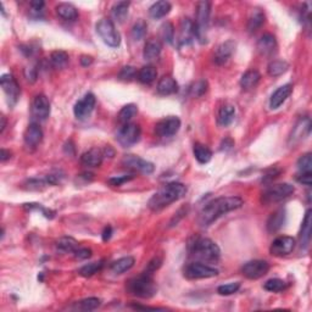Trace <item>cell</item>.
Returning <instances> with one entry per match:
<instances>
[{
	"mask_svg": "<svg viewBox=\"0 0 312 312\" xmlns=\"http://www.w3.org/2000/svg\"><path fill=\"white\" fill-rule=\"evenodd\" d=\"M244 201L239 196H221L205 205L199 213L198 224L202 228H206L216 220L226 213L240 209Z\"/></svg>",
	"mask_w": 312,
	"mask_h": 312,
	"instance_id": "6da1fadb",
	"label": "cell"
},
{
	"mask_svg": "<svg viewBox=\"0 0 312 312\" xmlns=\"http://www.w3.org/2000/svg\"><path fill=\"white\" fill-rule=\"evenodd\" d=\"M187 194V187L183 183L171 182L161 187L154 195L150 198L148 206L152 211H160L172 202L179 200Z\"/></svg>",
	"mask_w": 312,
	"mask_h": 312,
	"instance_id": "7a4b0ae2",
	"label": "cell"
},
{
	"mask_svg": "<svg viewBox=\"0 0 312 312\" xmlns=\"http://www.w3.org/2000/svg\"><path fill=\"white\" fill-rule=\"evenodd\" d=\"M190 256L198 262H217L221 250L218 245L209 238H198L190 245Z\"/></svg>",
	"mask_w": 312,
	"mask_h": 312,
	"instance_id": "3957f363",
	"label": "cell"
},
{
	"mask_svg": "<svg viewBox=\"0 0 312 312\" xmlns=\"http://www.w3.org/2000/svg\"><path fill=\"white\" fill-rule=\"evenodd\" d=\"M127 290L134 297L142 298V299H149L153 298L157 292L153 275L143 272V275L130 279L127 283Z\"/></svg>",
	"mask_w": 312,
	"mask_h": 312,
	"instance_id": "277c9868",
	"label": "cell"
},
{
	"mask_svg": "<svg viewBox=\"0 0 312 312\" xmlns=\"http://www.w3.org/2000/svg\"><path fill=\"white\" fill-rule=\"evenodd\" d=\"M210 12H211V4L209 1H200L196 5V20L195 26V37L204 43L206 40V32L209 28Z\"/></svg>",
	"mask_w": 312,
	"mask_h": 312,
	"instance_id": "5b68a950",
	"label": "cell"
},
{
	"mask_svg": "<svg viewBox=\"0 0 312 312\" xmlns=\"http://www.w3.org/2000/svg\"><path fill=\"white\" fill-rule=\"evenodd\" d=\"M95 28H97V33L100 35L105 44L112 46V48H117L121 44V37L115 27V23L110 18H101Z\"/></svg>",
	"mask_w": 312,
	"mask_h": 312,
	"instance_id": "8992f818",
	"label": "cell"
},
{
	"mask_svg": "<svg viewBox=\"0 0 312 312\" xmlns=\"http://www.w3.org/2000/svg\"><path fill=\"white\" fill-rule=\"evenodd\" d=\"M295 191L294 185L289 184V183H279V184H275L268 187L266 190L262 194V202L264 204H275V202H279L284 199L289 198L293 195Z\"/></svg>",
	"mask_w": 312,
	"mask_h": 312,
	"instance_id": "52a82bcc",
	"label": "cell"
},
{
	"mask_svg": "<svg viewBox=\"0 0 312 312\" xmlns=\"http://www.w3.org/2000/svg\"><path fill=\"white\" fill-rule=\"evenodd\" d=\"M142 134V130L139 127V125L136 123H125L121 128L119 130V132L116 134V139L123 148L132 147L139 141Z\"/></svg>",
	"mask_w": 312,
	"mask_h": 312,
	"instance_id": "ba28073f",
	"label": "cell"
},
{
	"mask_svg": "<svg viewBox=\"0 0 312 312\" xmlns=\"http://www.w3.org/2000/svg\"><path fill=\"white\" fill-rule=\"evenodd\" d=\"M218 276V270L202 262H193L184 268V277L188 279H206Z\"/></svg>",
	"mask_w": 312,
	"mask_h": 312,
	"instance_id": "9c48e42d",
	"label": "cell"
},
{
	"mask_svg": "<svg viewBox=\"0 0 312 312\" xmlns=\"http://www.w3.org/2000/svg\"><path fill=\"white\" fill-rule=\"evenodd\" d=\"M180 120L176 116H169L156 123L155 133L160 138H171L179 131Z\"/></svg>",
	"mask_w": 312,
	"mask_h": 312,
	"instance_id": "30bf717a",
	"label": "cell"
},
{
	"mask_svg": "<svg viewBox=\"0 0 312 312\" xmlns=\"http://www.w3.org/2000/svg\"><path fill=\"white\" fill-rule=\"evenodd\" d=\"M295 245H297V240L294 238L289 237V235H282V237H278L277 239L273 240L270 248V253L273 256H287L293 253Z\"/></svg>",
	"mask_w": 312,
	"mask_h": 312,
	"instance_id": "8fae6325",
	"label": "cell"
},
{
	"mask_svg": "<svg viewBox=\"0 0 312 312\" xmlns=\"http://www.w3.org/2000/svg\"><path fill=\"white\" fill-rule=\"evenodd\" d=\"M0 84H1V88L4 90V93L6 94L7 101L11 106L15 105L17 103L18 98H20L21 90L20 86H18L17 81L13 78L12 75L10 73H5L0 78Z\"/></svg>",
	"mask_w": 312,
	"mask_h": 312,
	"instance_id": "7c38bea8",
	"label": "cell"
},
{
	"mask_svg": "<svg viewBox=\"0 0 312 312\" xmlns=\"http://www.w3.org/2000/svg\"><path fill=\"white\" fill-rule=\"evenodd\" d=\"M122 165L125 167L133 169V171H138L141 173L150 174L154 172L155 166L154 163L150 161L144 160V158L139 157L137 155H126L122 160Z\"/></svg>",
	"mask_w": 312,
	"mask_h": 312,
	"instance_id": "4fadbf2b",
	"label": "cell"
},
{
	"mask_svg": "<svg viewBox=\"0 0 312 312\" xmlns=\"http://www.w3.org/2000/svg\"><path fill=\"white\" fill-rule=\"evenodd\" d=\"M268 271H270V265L264 260L249 261L242 268V273L249 279H259L264 277L265 275H267Z\"/></svg>",
	"mask_w": 312,
	"mask_h": 312,
	"instance_id": "5bb4252c",
	"label": "cell"
},
{
	"mask_svg": "<svg viewBox=\"0 0 312 312\" xmlns=\"http://www.w3.org/2000/svg\"><path fill=\"white\" fill-rule=\"evenodd\" d=\"M95 97L93 93H87L81 100L76 103L75 108H73V112H75L76 119L78 120H87L92 115L93 110L95 108Z\"/></svg>",
	"mask_w": 312,
	"mask_h": 312,
	"instance_id": "9a60e30c",
	"label": "cell"
},
{
	"mask_svg": "<svg viewBox=\"0 0 312 312\" xmlns=\"http://www.w3.org/2000/svg\"><path fill=\"white\" fill-rule=\"evenodd\" d=\"M32 115L34 119L44 121L50 115V101L45 95L39 94L33 99L32 103Z\"/></svg>",
	"mask_w": 312,
	"mask_h": 312,
	"instance_id": "2e32d148",
	"label": "cell"
},
{
	"mask_svg": "<svg viewBox=\"0 0 312 312\" xmlns=\"http://www.w3.org/2000/svg\"><path fill=\"white\" fill-rule=\"evenodd\" d=\"M235 49V43L233 40H227V42L222 43L217 46L215 51V55H213V61L217 65H223L226 64L229 60V57L232 56V54L234 53Z\"/></svg>",
	"mask_w": 312,
	"mask_h": 312,
	"instance_id": "e0dca14e",
	"label": "cell"
},
{
	"mask_svg": "<svg viewBox=\"0 0 312 312\" xmlns=\"http://www.w3.org/2000/svg\"><path fill=\"white\" fill-rule=\"evenodd\" d=\"M293 93V86L290 83L284 84V86L279 87V88L271 95L270 99V108L272 110H276L279 106L283 105L286 103V100L290 97V94Z\"/></svg>",
	"mask_w": 312,
	"mask_h": 312,
	"instance_id": "ac0fdd59",
	"label": "cell"
},
{
	"mask_svg": "<svg viewBox=\"0 0 312 312\" xmlns=\"http://www.w3.org/2000/svg\"><path fill=\"white\" fill-rule=\"evenodd\" d=\"M104 152L98 148H92L81 156V162L88 167H99L104 160Z\"/></svg>",
	"mask_w": 312,
	"mask_h": 312,
	"instance_id": "d6986e66",
	"label": "cell"
},
{
	"mask_svg": "<svg viewBox=\"0 0 312 312\" xmlns=\"http://www.w3.org/2000/svg\"><path fill=\"white\" fill-rule=\"evenodd\" d=\"M43 139V131L37 123H31L24 132V143L27 147L35 148Z\"/></svg>",
	"mask_w": 312,
	"mask_h": 312,
	"instance_id": "ffe728a7",
	"label": "cell"
},
{
	"mask_svg": "<svg viewBox=\"0 0 312 312\" xmlns=\"http://www.w3.org/2000/svg\"><path fill=\"white\" fill-rule=\"evenodd\" d=\"M195 38V26L189 18H184L180 24V34H179V44L188 45L193 42Z\"/></svg>",
	"mask_w": 312,
	"mask_h": 312,
	"instance_id": "44dd1931",
	"label": "cell"
},
{
	"mask_svg": "<svg viewBox=\"0 0 312 312\" xmlns=\"http://www.w3.org/2000/svg\"><path fill=\"white\" fill-rule=\"evenodd\" d=\"M256 46L261 55H270L277 48V40H276V37L273 34L266 33L260 38Z\"/></svg>",
	"mask_w": 312,
	"mask_h": 312,
	"instance_id": "7402d4cb",
	"label": "cell"
},
{
	"mask_svg": "<svg viewBox=\"0 0 312 312\" xmlns=\"http://www.w3.org/2000/svg\"><path fill=\"white\" fill-rule=\"evenodd\" d=\"M235 117V108L232 104H224L221 106L220 111L217 115V123L221 127H227L234 121Z\"/></svg>",
	"mask_w": 312,
	"mask_h": 312,
	"instance_id": "603a6c76",
	"label": "cell"
},
{
	"mask_svg": "<svg viewBox=\"0 0 312 312\" xmlns=\"http://www.w3.org/2000/svg\"><path fill=\"white\" fill-rule=\"evenodd\" d=\"M158 94L161 95H171L177 93L178 90V83L176 82V79L172 78L171 76H165L158 81L157 87H156Z\"/></svg>",
	"mask_w": 312,
	"mask_h": 312,
	"instance_id": "cb8c5ba5",
	"label": "cell"
},
{
	"mask_svg": "<svg viewBox=\"0 0 312 312\" xmlns=\"http://www.w3.org/2000/svg\"><path fill=\"white\" fill-rule=\"evenodd\" d=\"M161 50H162V44L158 39H149L147 42V44L144 46V51H143V57L148 61H152V60L157 59L160 56Z\"/></svg>",
	"mask_w": 312,
	"mask_h": 312,
	"instance_id": "d4e9b609",
	"label": "cell"
},
{
	"mask_svg": "<svg viewBox=\"0 0 312 312\" xmlns=\"http://www.w3.org/2000/svg\"><path fill=\"white\" fill-rule=\"evenodd\" d=\"M311 210H308L303 220L300 231V243L303 248H308L311 239Z\"/></svg>",
	"mask_w": 312,
	"mask_h": 312,
	"instance_id": "484cf974",
	"label": "cell"
},
{
	"mask_svg": "<svg viewBox=\"0 0 312 312\" xmlns=\"http://www.w3.org/2000/svg\"><path fill=\"white\" fill-rule=\"evenodd\" d=\"M284 221H286V210L279 209L277 211L273 212L267 221L268 232L275 233V232L279 231L282 228V226H283Z\"/></svg>",
	"mask_w": 312,
	"mask_h": 312,
	"instance_id": "4316f807",
	"label": "cell"
},
{
	"mask_svg": "<svg viewBox=\"0 0 312 312\" xmlns=\"http://www.w3.org/2000/svg\"><path fill=\"white\" fill-rule=\"evenodd\" d=\"M260 79H261V75H260L259 71L254 70V68L253 70H249L240 78V87L244 90L253 89L254 87L257 86Z\"/></svg>",
	"mask_w": 312,
	"mask_h": 312,
	"instance_id": "83f0119b",
	"label": "cell"
},
{
	"mask_svg": "<svg viewBox=\"0 0 312 312\" xmlns=\"http://www.w3.org/2000/svg\"><path fill=\"white\" fill-rule=\"evenodd\" d=\"M171 4L168 1H165V0L156 1L150 6L149 15L153 18H155V20H158V18H162L166 15H168L169 11H171Z\"/></svg>",
	"mask_w": 312,
	"mask_h": 312,
	"instance_id": "f1b7e54d",
	"label": "cell"
},
{
	"mask_svg": "<svg viewBox=\"0 0 312 312\" xmlns=\"http://www.w3.org/2000/svg\"><path fill=\"white\" fill-rule=\"evenodd\" d=\"M56 13L66 21H75L78 17V10L68 2H61L56 5Z\"/></svg>",
	"mask_w": 312,
	"mask_h": 312,
	"instance_id": "f546056e",
	"label": "cell"
},
{
	"mask_svg": "<svg viewBox=\"0 0 312 312\" xmlns=\"http://www.w3.org/2000/svg\"><path fill=\"white\" fill-rule=\"evenodd\" d=\"M134 264H136V260L133 256L121 257L111 265V271L115 275H122V273L130 271L134 266Z\"/></svg>",
	"mask_w": 312,
	"mask_h": 312,
	"instance_id": "4dcf8cb0",
	"label": "cell"
},
{
	"mask_svg": "<svg viewBox=\"0 0 312 312\" xmlns=\"http://www.w3.org/2000/svg\"><path fill=\"white\" fill-rule=\"evenodd\" d=\"M265 22V12L260 9H253L248 20V29L249 32H255Z\"/></svg>",
	"mask_w": 312,
	"mask_h": 312,
	"instance_id": "1f68e13d",
	"label": "cell"
},
{
	"mask_svg": "<svg viewBox=\"0 0 312 312\" xmlns=\"http://www.w3.org/2000/svg\"><path fill=\"white\" fill-rule=\"evenodd\" d=\"M193 153L195 158L198 160L199 163H207L210 162L212 157V152L206 147V145L195 143L193 148Z\"/></svg>",
	"mask_w": 312,
	"mask_h": 312,
	"instance_id": "d6a6232c",
	"label": "cell"
},
{
	"mask_svg": "<svg viewBox=\"0 0 312 312\" xmlns=\"http://www.w3.org/2000/svg\"><path fill=\"white\" fill-rule=\"evenodd\" d=\"M156 77H157V71L153 65H147V66L142 67L138 71V76H137L139 82H142L143 84L153 83Z\"/></svg>",
	"mask_w": 312,
	"mask_h": 312,
	"instance_id": "836d02e7",
	"label": "cell"
},
{
	"mask_svg": "<svg viewBox=\"0 0 312 312\" xmlns=\"http://www.w3.org/2000/svg\"><path fill=\"white\" fill-rule=\"evenodd\" d=\"M56 248L62 253H75L79 248L77 240L72 237H61L56 240Z\"/></svg>",
	"mask_w": 312,
	"mask_h": 312,
	"instance_id": "e575fe53",
	"label": "cell"
},
{
	"mask_svg": "<svg viewBox=\"0 0 312 312\" xmlns=\"http://www.w3.org/2000/svg\"><path fill=\"white\" fill-rule=\"evenodd\" d=\"M128 9H130V2L128 1H117L112 6L111 12L112 17L119 22H123L128 16Z\"/></svg>",
	"mask_w": 312,
	"mask_h": 312,
	"instance_id": "d590c367",
	"label": "cell"
},
{
	"mask_svg": "<svg viewBox=\"0 0 312 312\" xmlns=\"http://www.w3.org/2000/svg\"><path fill=\"white\" fill-rule=\"evenodd\" d=\"M288 68L289 64L287 61H284V60H275V61L268 64L267 72L271 77H278V76L283 75Z\"/></svg>",
	"mask_w": 312,
	"mask_h": 312,
	"instance_id": "8d00e7d4",
	"label": "cell"
},
{
	"mask_svg": "<svg viewBox=\"0 0 312 312\" xmlns=\"http://www.w3.org/2000/svg\"><path fill=\"white\" fill-rule=\"evenodd\" d=\"M310 127L311 122L309 119H304L295 126L294 131H293L292 137H290V141H293V143H295L297 141H300L301 137H304V132L310 133Z\"/></svg>",
	"mask_w": 312,
	"mask_h": 312,
	"instance_id": "74e56055",
	"label": "cell"
},
{
	"mask_svg": "<svg viewBox=\"0 0 312 312\" xmlns=\"http://www.w3.org/2000/svg\"><path fill=\"white\" fill-rule=\"evenodd\" d=\"M68 59H70V57H68L67 53H65V51L62 50L53 51L50 55L51 65H53L54 68H57V70L66 67L68 64Z\"/></svg>",
	"mask_w": 312,
	"mask_h": 312,
	"instance_id": "f35d334b",
	"label": "cell"
},
{
	"mask_svg": "<svg viewBox=\"0 0 312 312\" xmlns=\"http://www.w3.org/2000/svg\"><path fill=\"white\" fill-rule=\"evenodd\" d=\"M137 114H138V108H137V105H134V104H128V105L123 106L121 111H120L119 121L123 123V125H125V123H130Z\"/></svg>",
	"mask_w": 312,
	"mask_h": 312,
	"instance_id": "ab89813d",
	"label": "cell"
},
{
	"mask_svg": "<svg viewBox=\"0 0 312 312\" xmlns=\"http://www.w3.org/2000/svg\"><path fill=\"white\" fill-rule=\"evenodd\" d=\"M104 266V261H95V262H90V264L86 265L79 270V275L82 277H92L93 275L98 273Z\"/></svg>",
	"mask_w": 312,
	"mask_h": 312,
	"instance_id": "60d3db41",
	"label": "cell"
},
{
	"mask_svg": "<svg viewBox=\"0 0 312 312\" xmlns=\"http://www.w3.org/2000/svg\"><path fill=\"white\" fill-rule=\"evenodd\" d=\"M264 288L266 289L267 292L279 293V292H283V290L287 288V283L283 281V279L272 278V279H268L266 283L264 284Z\"/></svg>",
	"mask_w": 312,
	"mask_h": 312,
	"instance_id": "b9f144b4",
	"label": "cell"
},
{
	"mask_svg": "<svg viewBox=\"0 0 312 312\" xmlns=\"http://www.w3.org/2000/svg\"><path fill=\"white\" fill-rule=\"evenodd\" d=\"M148 24L144 20H138L132 27V38L134 40H141L143 39L147 34Z\"/></svg>",
	"mask_w": 312,
	"mask_h": 312,
	"instance_id": "7bdbcfd3",
	"label": "cell"
},
{
	"mask_svg": "<svg viewBox=\"0 0 312 312\" xmlns=\"http://www.w3.org/2000/svg\"><path fill=\"white\" fill-rule=\"evenodd\" d=\"M101 301L98 298H87L77 304V308L82 311H93L100 306Z\"/></svg>",
	"mask_w": 312,
	"mask_h": 312,
	"instance_id": "ee69618b",
	"label": "cell"
},
{
	"mask_svg": "<svg viewBox=\"0 0 312 312\" xmlns=\"http://www.w3.org/2000/svg\"><path fill=\"white\" fill-rule=\"evenodd\" d=\"M48 185H50V184H49L46 177L45 178H40V179L39 178H31V179L27 180L26 183H24V188H26V189H28V190H43L44 188L48 187Z\"/></svg>",
	"mask_w": 312,
	"mask_h": 312,
	"instance_id": "f6af8a7d",
	"label": "cell"
},
{
	"mask_svg": "<svg viewBox=\"0 0 312 312\" xmlns=\"http://www.w3.org/2000/svg\"><path fill=\"white\" fill-rule=\"evenodd\" d=\"M240 288V283L239 282H232V283H227L223 284V286H220L217 288V293L220 295H224V297H228V295L234 294L237 293Z\"/></svg>",
	"mask_w": 312,
	"mask_h": 312,
	"instance_id": "bcb514c9",
	"label": "cell"
},
{
	"mask_svg": "<svg viewBox=\"0 0 312 312\" xmlns=\"http://www.w3.org/2000/svg\"><path fill=\"white\" fill-rule=\"evenodd\" d=\"M161 35H162V39L165 40V42H167V43H169V44H172V43H173V39H174L173 24H172L171 22L163 23L162 27H161Z\"/></svg>",
	"mask_w": 312,
	"mask_h": 312,
	"instance_id": "7dc6e473",
	"label": "cell"
},
{
	"mask_svg": "<svg viewBox=\"0 0 312 312\" xmlns=\"http://www.w3.org/2000/svg\"><path fill=\"white\" fill-rule=\"evenodd\" d=\"M298 168L300 172H311L312 169V155L311 153L303 155L298 160Z\"/></svg>",
	"mask_w": 312,
	"mask_h": 312,
	"instance_id": "c3c4849f",
	"label": "cell"
},
{
	"mask_svg": "<svg viewBox=\"0 0 312 312\" xmlns=\"http://www.w3.org/2000/svg\"><path fill=\"white\" fill-rule=\"evenodd\" d=\"M138 76V72H137L136 67L133 66H125L122 67V70L120 71L119 73V78L121 81H132Z\"/></svg>",
	"mask_w": 312,
	"mask_h": 312,
	"instance_id": "681fc988",
	"label": "cell"
},
{
	"mask_svg": "<svg viewBox=\"0 0 312 312\" xmlns=\"http://www.w3.org/2000/svg\"><path fill=\"white\" fill-rule=\"evenodd\" d=\"M207 90V82L206 81H198L193 87H191L190 92L193 97H201L206 93Z\"/></svg>",
	"mask_w": 312,
	"mask_h": 312,
	"instance_id": "f907efd6",
	"label": "cell"
},
{
	"mask_svg": "<svg viewBox=\"0 0 312 312\" xmlns=\"http://www.w3.org/2000/svg\"><path fill=\"white\" fill-rule=\"evenodd\" d=\"M133 178H134L133 174H128V176H117V177H112V178L109 179L108 183L110 185H112V187H120V185H122L123 183L130 182V180Z\"/></svg>",
	"mask_w": 312,
	"mask_h": 312,
	"instance_id": "816d5d0a",
	"label": "cell"
},
{
	"mask_svg": "<svg viewBox=\"0 0 312 312\" xmlns=\"http://www.w3.org/2000/svg\"><path fill=\"white\" fill-rule=\"evenodd\" d=\"M44 1L42 0H34V1H31V12L32 15L39 16L40 13L43 12V9H44Z\"/></svg>",
	"mask_w": 312,
	"mask_h": 312,
	"instance_id": "f5cc1de1",
	"label": "cell"
},
{
	"mask_svg": "<svg viewBox=\"0 0 312 312\" xmlns=\"http://www.w3.org/2000/svg\"><path fill=\"white\" fill-rule=\"evenodd\" d=\"M161 264H162V260L158 259V257H155V259H153L152 261L149 262V265H148V268L145 270V272L149 273V275H153L156 270L160 268Z\"/></svg>",
	"mask_w": 312,
	"mask_h": 312,
	"instance_id": "db71d44e",
	"label": "cell"
},
{
	"mask_svg": "<svg viewBox=\"0 0 312 312\" xmlns=\"http://www.w3.org/2000/svg\"><path fill=\"white\" fill-rule=\"evenodd\" d=\"M75 257L78 260H87L92 256V250L88 248H78L77 250L75 251Z\"/></svg>",
	"mask_w": 312,
	"mask_h": 312,
	"instance_id": "11a10c76",
	"label": "cell"
},
{
	"mask_svg": "<svg viewBox=\"0 0 312 312\" xmlns=\"http://www.w3.org/2000/svg\"><path fill=\"white\" fill-rule=\"evenodd\" d=\"M298 182L310 187L311 185V172H300L297 177Z\"/></svg>",
	"mask_w": 312,
	"mask_h": 312,
	"instance_id": "9f6ffc18",
	"label": "cell"
},
{
	"mask_svg": "<svg viewBox=\"0 0 312 312\" xmlns=\"http://www.w3.org/2000/svg\"><path fill=\"white\" fill-rule=\"evenodd\" d=\"M24 77L28 82H34L37 79V68L28 67L24 70Z\"/></svg>",
	"mask_w": 312,
	"mask_h": 312,
	"instance_id": "6f0895ef",
	"label": "cell"
},
{
	"mask_svg": "<svg viewBox=\"0 0 312 312\" xmlns=\"http://www.w3.org/2000/svg\"><path fill=\"white\" fill-rule=\"evenodd\" d=\"M111 234H112L111 227L110 226L105 227V228H104V232H103V240L104 242H108V240L111 238Z\"/></svg>",
	"mask_w": 312,
	"mask_h": 312,
	"instance_id": "680465c9",
	"label": "cell"
},
{
	"mask_svg": "<svg viewBox=\"0 0 312 312\" xmlns=\"http://www.w3.org/2000/svg\"><path fill=\"white\" fill-rule=\"evenodd\" d=\"M93 62V57L92 56H88V55H83L81 57V64L82 66H89V65H92Z\"/></svg>",
	"mask_w": 312,
	"mask_h": 312,
	"instance_id": "91938a15",
	"label": "cell"
},
{
	"mask_svg": "<svg viewBox=\"0 0 312 312\" xmlns=\"http://www.w3.org/2000/svg\"><path fill=\"white\" fill-rule=\"evenodd\" d=\"M10 157H11V153L6 149H1V154H0V160H1V162H5V161L9 160Z\"/></svg>",
	"mask_w": 312,
	"mask_h": 312,
	"instance_id": "94428289",
	"label": "cell"
},
{
	"mask_svg": "<svg viewBox=\"0 0 312 312\" xmlns=\"http://www.w3.org/2000/svg\"><path fill=\"white\" fill-rule=\"evenodd\" d=\"M134 309H138V310H154V311H156V310H165V309H161V308H149V306H138V305H136V306H133Z\"/></svg>",
	"mask_w": 312,
	"mask_h": 312,
	"instance_id": "6125c7cd",
	"label": "cell"
},
{
	"mask_svg": "<svg viewBox=\"0 0 312 312\" xmlns=\"http://www.w3.org/2000/svg\"><path fill=\"white\" fill-rule=\"evenodd\" d=\"M0 132H4V130H5V127H6V120H5V117L4 116H1V126H0Z\"/></svg>",
	"mask_w": 312,
	"mask_h": 312,
	"instance_id": "be15d7a7",
	"label": "cell"
}]
</instances>
